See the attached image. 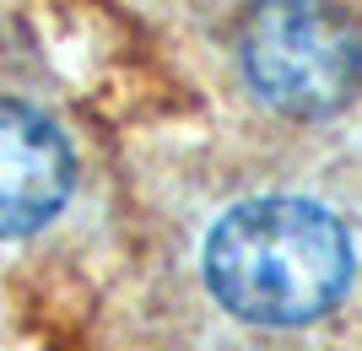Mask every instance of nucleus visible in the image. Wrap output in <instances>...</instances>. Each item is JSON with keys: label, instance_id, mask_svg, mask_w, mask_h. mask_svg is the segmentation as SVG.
<instances>
[{"label": "nucleus", "instance_id": "f257e3e1", "mask_svg": "<svg viewBox=\"0 0 362 351\" xmlns=\"http://www.w3.org/2000/svg\"><path fill=\"white\" fill-rule=\"evenodd\" d=\"M351 244L330 211L308 200H249L227 211L206 244V281L238 319L303 324L346 292Z\"/></svg>", "mask_w": 362, "mask_h": 351}, {"label": "nucleus", "instance_id": "f03ea898", "mask_svg": "<svg viewBox=\"0 0 362 351\" xmlns=\"http://www.w3.org/2000/svg\"><path fill=\"white\" fill-rule=\"evenodd\" d=\"M243 71L271 108L319 119L357 92L362 44L325 0H259L243 22Z\"/></svg>", "mask_w": 362, "mask_h": 351}, {"label": "nucleus", "instance_id": "7ed1b4c3", "mask_svg": "<svg viewBox=\"0 0 362 351\" xmlns=\"http://www.w3.org/2000/svg\"><path fill=\"white\" fill-rule=\"evenodd\" d=\"M71 146L28 103L0 97V238L44 227L71 195Z\"/></svg>", "mask_w": 362, "mask_h": 351}]
</instances>
